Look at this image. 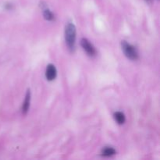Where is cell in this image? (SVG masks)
I'll use <instances>...</instances> for the list:
<instances>
[{
  "instance_id": "cell-1",
  "label": "cell",
  "mask_w": 160,
  "mask_h": 160,
  "mask_svg": "<svg viewBox=\"0 0 160 160\" xmlns=\"http://www.w3.org/2000/svg\"><path fill=\"white\" fill-rule=\"evenodd\" d=\"M65 40L69 48L73 50L76 42V27L73 23H68L66 25Z\"/></svg>"
},
{
  "instance_id": "cell-2",
  "label": "cell",
  "mask_w": 160,
  "mask_h": 160,
  "mask_svg": "<svg viewBox=\"0 0 160 160\" xmlns=\"http://www.w3.org/2000/svg\"><path fill=\"white\" fill-rule=\"evenodd\" d=\"M121 46L125 56L128 59H131V60H137L138 59V53L135 47L128 44L126 41H122Z\"/></svg>"
},
{
  "instance_id": "cell-3",
  "label": "cell",
  "mask_w": 160,
  "mask_h": 160,
  "mask_svg": "<svg viewBox=\"0 0 160 160\" xmlns=\"http://www.w3.org/2000/svg\"><path fill=\"white\" fill-rule=\"evenodd\" d=\"M81 45L82 46V48H84V51L88 53V55H89L90 56H96V50H95V47L93 46L92 44L90 43L88 39L82 38L81 41Z\"/></svg>"
},
{
  "instance_id": "cell-4",
  "label": "cell",
  "mask_w": 160,
  "mask_h": 160,
  "mask_svg": "<svg viewBox=\"0 0 160 160\" xmlns=\"http://www.w3.org/2000/svg\"><path fill=\"white\" fill-rule=\"evenodd\" d=\"M56 75H57V71H56L55 66L52 64H48L47 66L46 72H45V77H46L47 80L52 81L56 78Z\"/></svg>"
},
{
  "instance_id": "cell-5",
  "label": "cell",
  "mask_w": 160,
  "mask_h": 160,
  "mask_svg": "<svg viewBox=\"0 0 160 160\" xmlns=\"http://www.w3.org/2000/svg\"><path fill=\"white\" fill-rule=\"evenodd\" d=\"M30 101H31V92L28 90L26 94L24 102H23V106H22V113H23V115L27 114V112H28V109H29L30 107Z\"/></svg>"
},
{
  "instance_id": "cell-6",
  "label": "cell",
  "mask_w": 160,
  "mask_h": 160,
  "mask_svg": "<svg viewBox=\"0 0 160 160\" xmlns=\"http://www.w3.org/2000/svg\"><path fill=\"white\" fill-rule=\"evenodd\" d=\"M114 118L119 124H123L125 122V116L123 112H117L114 113Z\"/></svg>"
},
{
  "instance_id": "cell-7",
  "label": "cell",
  "mask_w": 160,
  "mask_h": 160,
  "mask_svg": "<svg viewBox=\"0 0 160 160\" xmlns=\"http://www.w3.org/2000/svg\"><path fill=\"white\" fill-rule=\"evenodd\" d=\"M116 154V150L113 148H110V147H106L102 152V155L106 157H109L113 155Z\"/></svg>"
},
{
  "instance_id": "cell-8",
  "label": "cell",
  "mask_w": 160,
  "mask_h": 160,
  "mask_svg": "<svg viewBox=\"0 0 160 160\" xmlns=\"http://www.w3.org/2000/svg\"><path fill=\"white\" fill-rule=\"evenodd\" d=\"M44 17H45V20H52L54 19V15L52 14V12L49 10V9H46L44 10L43 12Z\"/></svg>"
},
{
  "instance_id": "cell-9",
  "label": "cell",
  "mask_w": 160,
  "mask_h": 160,
  "mask_svg": "<svg viewBox=\"0 0 160 160\" xmlns=\"http://www.w3.org/2000/svg\"><path fill=\"white\" fill-rule=\"evenodd\" d=\"M150 1H152V0H147V2H150Z\"/></svg>"
}]
</instances>
